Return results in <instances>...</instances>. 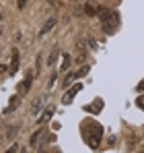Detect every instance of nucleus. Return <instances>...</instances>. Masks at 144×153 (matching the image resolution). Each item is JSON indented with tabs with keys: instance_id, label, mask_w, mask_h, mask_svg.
<instances>
[{
	"instance_id": "nucleus-18",
	"label": "nucleus",
	"mask_w": 144,
	"mask_h": 153,
	"mask_svg": "<svg viewBox=\"0 0 144 153\" xmlns=\"http://www.w3.org/2000/svg\"><path fill=\"white\" fill-rule=\"evenodd\" d=\"M19 151H21V147H19V145L15 143L12 147H8V149H6V151H4V153H19Z\"/></svg>"
},
{
	"instance_id": "nucleus-22",
	"label": "nucleus",
	"mask_w": 144,
	"mask_h": 153,
	"mask_svg": "<svg viewBox=\"0 0 144 153\" xmlns=\"http://www.w3.org/2000/svg\"><path fill=\"white\" fill-rule=\"evenodd\" d=\"M17 4H19V8H25L27 6V0H17Z\"/></svg>"
},
{
	"instance_id": "nucleus-5",
	"label": "nucleus",
	"mask_w": 144,
	"mask_h": 153,
	"mask_svg": "<svg viewBox=\"0 0 144 153\" xmlns=\"http://www.w3.org/2000/svg\"><path fill=\"white\" fill-rule=\"evenodd\" d=\"M80 89H82V83H76L74 87H70V89L66 91V95H64V103H70V102H72V97H74V95H76Z\"/></svg>"
},
{
	"instance_id": "nucleus-2",
	"label": "nucleus",
	"mask_w": 144,
	"mask_h": 153,
	"mask_svg": "<svg viewBox=\"0 0 144 153\" xmlns=\"http://www.w3.org/2000/svg\"><path fill=\"white\" fill-rule=\"evenodd\" d=\"M46 102H48V97H46V95H39L37 100H33V103H31V116H37V114L43 110Z\"/></svg>"
},
{
	"instance_id": "nucleus-7",
	"label": "nucleus",
	"mask_w": 144,
	"mask_h": 153,
	"mask_svg": "<svg viewBox=\"0 0 144 153\" xmlns=\"http://www.w3.org/2000/svg\"><path fill=\"white\" fill-rule=\"evenodd\" d=\"M21 105V95H15L12 100H10V103H8V108H4V114H10L12 110H17Z\"/></svg>"
},
{
	"instance_id": "nucleus-13",
	"label": "nucleus",
	"mask_w": 144,
	"mask_h": 153,
	"mask_svg": "<svg viewBox=\"0 0 144 153\" xmlns=\"http://www.w3.org/2000/svg\"><path fill=\"white\" fill-rule=\"evenodd\" d=\"M19 124H10V126L6 128V139H12V137H17V132H19Z\"/></svg>"
},
{
	"instance_id": "nucleus-25",
	"label": "nucleus",
	"mask_w": 144,
	"mask_h": 153,
	"mask_svg": "<svg viewBox=\"0 0 144 153\" xmlns=\"http://www.w3.org/2000/svg\"><path fill=\"white\" fill-rule=\"evenodd\" d=\"M136 153H144V149H138V151H136Z\"/></svg>"
},
{
	"instance_id": "nucleus-11",
	"label": "nucleus",
	"mask_w": 144,
	"mask_h": 153,
	"mask_svg": "<svg viewBox=\"0 0 144 153\" xmlns=\"http://www.w3.org/2000/svg\"><path fill=\"white\" fill-rule=\"evenodd\" d=\"M58 56H60V52H58V48H54V50L49 52V56H48V66H54V64H56Z\"/></svg>"
},
{
	"instance_id": "nucleus-4",
	"label": "nucleus",
	"mask_w": 144,
	"mask_h": 153,
	"mask_svg": "<svg viewBox=\"0 0 144 153\" xmlns=\"http://www.w3.org/2000/svg\"><path fill=\"white\" fill-rule=\"evenodd\" d=\"M46 132H48L46 128H39V130H35V132L31 134V139H29V145H31V147H37V145H39V141L46 137Z\"/></svg>"
},
{
	"instance_id": "nucleus-21",
	"label": "nucleus",
	"mask_w": 144,
	"mask_h": 153,
	"mask_svg": "<svg viewBox=\"0 0 144 153\" xmlns=\"http://www.w3.org/2000/svg\"><path fill=\"white\" fill-rule=\"evenodd\" d=\"M89 44H91V48H95V50H97V46H99L97 39H93V37H89Z\"/></svg>"
},
{
	"instance_id": "nucleus-10",
	"label": "nucleus",
	"mask_w": 144,
	"mask_h": 153,
	"mask_svg": "<svg viewBox=\"0 0 144 153\" xmlns=\"http://www.w3.org/2000/svg\"><path fill=\"white\" fill-rule=\"evenodd\" d=\"M82 13L87 15V17H97V13H99V8H95L91 2H87L84 4V8H82Z\"/></svg>"
},
{
	"instance_id": "nucleus-19",
	"label": "nucleus",
	"mask_w": 144,
	"mask_h": 153,
	"mask_svg": "<svg viewBox=\"0 0 144 153\" xmlns=\"http://www.w3.org/2000/svg\"><path fill=\"white\" fill-rule=\"evenodd\" d=\"M136 105H138L140 110H144V95H140V97L136 100Z\"/></svg>"
},
{
	"instance_id": "nucleus-26",
	"label": "nucleus",
	"mask_w": 144,
	"mask_h": 153,
	"mask_svg": "<svg viewBox=\"0 0 144 153\" xmlns=\"http://www.w3.org/2000/svg\"><path fill=\"white\" fill-rule=\"evenodd\" d=\"M49 4H56V0H49Z\"/></svg>"
},
{
	"instance_id": "nucleus-6",
	"label": "nucleus",
	"mask_w": 144,
	"mask_h": 153,
	"mask_svg": "<svg viewBox=\"0 0 144 153\" xmlns=\"http://www.w3.org/2000/svg\"><path fill=\"white\" fill-rule=\"evenodd\" d=\"M31 81H33V75L29 73V75L25 76V81H23V83H21V85H19V93H21V95L29 91V87H31Z\"/></svg>"
},
{
	"instance_id": "nucleus-16",
	"label": "nucleus",
	"mask_w": 144,
	"mask_h": 153,
	"mask_svg": "<svg viewBox=\"0 0 144 153\" xmlns=\"http://www.w3.org/2000/svg\"><path fill=\"white\" fill-rule=\"evenodd\" d=\"M74 73H68V75L64 76V83H62V85H64V87H70V83H72V79H74Z\"/></svg>"
},
{
	"instance_id": "nucleus-14",
	"label": "nucleus",
	"mask_w": 144,
	"mask_h": 153,
	"mask_svg": "<svg viewBox=\"0 0 144 153\" xmlns=\"http://www.w3.org/2000/svg\"><path fill=\"white\" fill-rule=\"evenodd\" d=\"M101 108H103V102H95L93 105H87L84 110H87V112H99Z\"/></svg>"
},
{
	"instance_id": "nucleus-3",
	"label": "nucleus",
	"mask_w": 144,
	"mask_h": 153,
	"mask_svg": "<svg viewBox=\"0 0 144 153\" xmlns=\"http://www.w3.org/2000/svg\"><path fill=\"white\" fill-rule=\"evenodd\" d=\"M118 25H120V19H118V13H115V15H113V17H111L107 23H103L101 27H103V31H105L107 35H111V33L115 31V27H118Z\"/></svg>"
},
{
	"instance_id": "nucleus-17",
	"label": "nucleus",
	"mask_w": 144,
	"mask_h": 153,
	"mask_svg": "<svg viewBox=\"0 0 144 153\" xmlns=\"http://www.w3.org/2000/svg\"><path fill=\"white\" fill-rule=\"evenodd\" d=\"M39 71H41V54L37 56V62H35V75H39Z\"/></svg>"
},
{
	"instance_id": "nucleus-15",
	"label": "nucleus",
	"mask_w": 144,
	"mask_h": 153,
	"mask_svg": "<svg viewBox=\"0 0 144 153\" xmlns=\"http://www.w3.org/2000/svg\"><path fill=\"white\" fill-rule=\"evenodd\" d=\"M62 71H68L70 68V56L68 54H64V58H62V66H60Z\"/></svg>"
},
{
	"instance_id": "nucleus-20",
	"label": "nucleus",
	"mask_w": 144,
	"mask_h": 153,
	"mask_svg": "<svg viewBox=\"0 0 144 153\" xmlns=\"http://www.w3.org/2000/svg\"><path fill=\"white\" fill-rule=\"evenodd\" d=\"M87 73H89V66H82V68H80V71L76 73V76H84Z\"/></svg>"
},
{
	"instance_id": "nucleus-1",
	"label": "nucleus",
	"mask_w": 144,
	"mask_h": 153,
	"mask_svg": "<svg viewBox=\"0 0 144 153\" xmlns=\"http://www.w3.org/2000/svg\"><path fill=\"white\" fill-rule=\"evenodd\" d=\"M84 139H87V143H89L93 149H97L99 143H101V126L91 122V134H84Z\"/></svg>"
},
{
	"instance_id": "nucleus-23",
	"label": "nucleus",
	"mask_w": 144,
	"mask_h": 153,
	"mask_svg": "<svg viewBox=\"0 0 144 153\" xmlns=\"http://www.w3.org/2000/svg\"><path fill=\"white\" fill-rule=\"evenodd\" d=\"M142 89H144V79H142V83L138 85V91H142Z\"/></svg>"
},
{
	"instance_id": "nucleus-9",
	"label": "nucleus",
	"mask_w": 144,
	"mask_h": 153,
	"mask_svg": "<svg viewBox=\"0 0 144 153\" xmlns=\"http://www.w3.org/2000/svg\"><path fill=\"white\" fill-rule=\"evenodd\" d=\"M51 114H54V105H49V108H46V110H43V114L37 118V124H41V122L49 120V118H51Z\"/></svg>"
},
{
	"instance_id": "nucleus-12",
	"label": "nucleus",
	"mask_w": 144,
	"mask_h": 153,
	"mask_svg": "<svg viewBox=\"0 0 144 153\" xmlns=\"http://www.w3.org/2000/svg\"><path fill=\"white\" fill-rule=\"evenodd\" d=\"M54 25H56V19H49L48 23H46V25H43V29H41V33H39V35H41V37H43V35H48L49 31H51V29H54Z\"/></svg>"
},
{
	"instance_id": "nucleus-8",
	"label": "nucleus",
	"mask_w": 144,
	"mask_h": 153,
	"mask_svg": "<svg viewBox=\"0 0 144 153\" xmlns=\"http://www.w3.org/2000/svg\"><path fill=\"white\" fill-rule=\"evenodd\" d=\"M8 66H10L8 71H10L12 75H15V73L19 71V52H17V50L12 52V60H10V64H8Z\"/></svg>"
},
{
	"instance_id": "nucleus-24",
	"label": "nucleus",
	"mask_w": 144,
	"mask_h": 153,
	"mask_svg": "<svg viewBox=\"0 0 144 153\" xmlns=\"http://www.w3.org/2000/svg\"><path fill=\"white\" fill-rule=\"evenodd\" d=\"M19 153H29V151H27V149H21V151H19Z\"/></svg>"
}]
</instances>
